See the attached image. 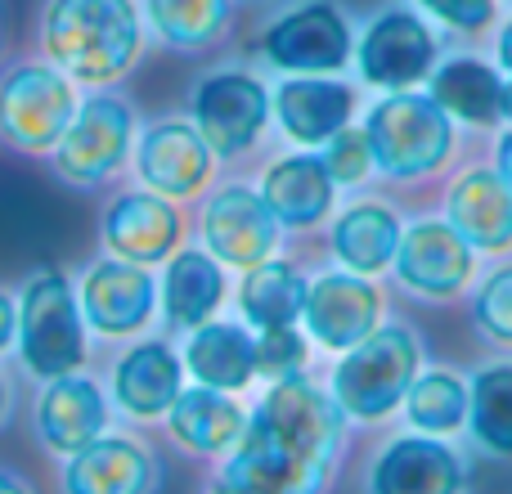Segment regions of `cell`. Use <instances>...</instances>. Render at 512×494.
<instances>
[{"label":"cell","instance_id":"83f0119b","mask_svg":"<svg viewBox=\"0 0 512 494\" xmlns=\"http://www.w3.org/2000/svg\"><path fill=\"white\" fill-rule=\"evenodd\" d=\"M306 292H310V279L292 261L270 256V261L252 265V270H243V288H239L243 324L256 328V333H261V328L301 324Z\"/></svg>","mask_w":512,"mask_h":494},{"label":"cell","instance_id":"cb8c5ba5","mask_svg":"<svg viewBox=\"0 0 512 494\" xmlns=\"http://www.w3.org/2000/svg\"><path fill=\"white\" fill-rule=\"evenodd\" d=\"M185 373L216 391H248L256 382V337L248 324L234 319H207L185 333Z\"/></svg>","mask_w":512,"mask_h":494},{"label":"cell","instance_id":"5bb4252c","mask_svg":"<svg viewBox=\"0 0 512 494\" xmlns=\"http://www.w3.org/2000/svg\"><path fill=\"white\" fill-rule=\"evenodd\" d=\"M108 427H113V400H108L104 382L90 378L86 369L41 382L32 405V432L54 459H68V454L86 450Z\"/></svg>","mask_w":512,"mask_h":494},{"label":"cell","instance_id":"ab89813d","mask_svg":"<svg viewBox=\"0 0 512 494\" xmlns=\"http://www.w3.org/2000/svg\"><path fill=\"white\" fill-rule=\"evenodd\" d=\"M9 414H14V391H9L5 373H0V427L9 423Z\"/></svg>","mask_w":512,"mask_h":494},{"label":"cell","instance_id":"3957f363","mask_svg":"<svg viewBox=\"0 0 512 494\" xmlns=\"http://www.w3.org/2000/svg\"><path fill=\"white\" fill-rule=\"evenodd\" d=\"M423 369V346L409 324H378L364 342L337 355L328 396L351 427H382L400 414L409 387Z\"/></svg>","mask_w":512,"mask_h":494},{"label":"cell","instance_id":"5b68a950","mask_svg":"<svg viewBox=\"0 0 512 494\" xmlns=\"http://www.w3.org/2000/svg\"><path fill=\"white\" fill-rule=\"evenodd\" d=\"M364 135L373 149V167L391 180L432 176L454 153V117L432 95L387 90V99L369 108Z\"/></svg>","mask_w":512,"mask_h":494},{"label":"cell","instance_id":"8fae6325","mask_svg":"<svg viewBox=\"0 0 512 494\" xmlns=\"http://www.w3.org/2000/svg\"><path fill=\"white\" fill-rule=\"evenodd\" d=\"M77 297L86 328L108 342L140 337L158 315V283H153L149 265L122 261V256H104L90 265L77 283Z\"/></svg>","mask_w":512,"mask_h":494},{"label":"cell","instance_id":"1f68e13d","mask_svg":"<svg viewBox=\"0 0 512 494\" xmlns=\"http://www.w3.org/2000/svg\"><path fill=\"white\" fill-rule=\"evenodd\" d=\"M149 23L171 50H203L230 23V0H149Z\"/></svg>","mask_w":512,"mask_h":494},{"label":"cell","instance_id":"8d00e7d4","mask_svg":"<svg viewBox=\"0 0 512 494\" xmlns=\"http://www.w3.org/2000/svg\"><path fill=\"white\" fill-rule=\"evenodd\" d=\"M14 337H18V297H9L0 288V355L14 351Z\"/></svg>","mask_w":512,"mask_h":494},{"label":"cell","instance_id":"e0dca14e","mask_svg":"<svg viewBox=\"0 0 512 494\" xmlns=\"http://www.w3.org/2000/svg\"><path fill=\"white\" fill-rule=\"evenodd\" d=\"M301 324H306V337H315L324 351L342 355L382 324V292L373 288L369 274H351V270L319 274L306 292Z\"/></svg>","mask_w":512,"mask_h":494},{"label":"cell","instance_id":"2e32d148","mask_svg":"<svg viewBox=\"0 0 512 494\" xmlns=\"http://www.w3.org/2000/svg\"><path fill=\"white\" fill-rule=\"evenodd\" d=\"M360 77L378 90H409L432 77L436 68V36L409 9H387L364 27V41L355 45Z\"/></svg>","mask_w":512,"mask_h":494},{"label":"cell","instance_id":"4dcf8cb0","mask_svg":"<svg viewBox=\"0 0 512 494\" xmlns=\"http://www.w3.org/2000/svg\"><path fill=\"white\" fill-rule=\"evenodd\" d=\"M468 391V441L486 459H512V360L481 364Z\"/></svg>","mask_w":512,"mask_h":494},{"label":"cell","instance_id":"6da1fadb","mask_svg":"<svg viewBox=\"0 0 512 494\" xmlns=\"http://www.w3.org/2000/svg\"><path fill=\"white\" fill-rule=\"evenodd\" d=\"M346 427L328 387L306 373L265 382L239 445L216 463L203 494H328L346 454Z\"/></svg>","mask_w":512,"mask_h":494},{"label":"cell","instance_id":"52a82bcc","mask_svg":"<svg viewBox=\"0 0 512 494\" xmlns=\"http://www.w3.org/2000/svg\"><path fill=\"white\" fill-rule=\"evenodd\" d=\"M135 144V113L117 95H90L77 104L68 131L54 144V171L68 185H104Z\"/></svg>","mask_w":512,"mask_h":494},{"label":"cell","instance_id":"f546056e","mask_svg":"<svg viewBox=\"0 0 512 494\" xmlns=\"http://www.w3.org/2000/svg\"><path fill=\"white\" fill-rule=\"evenodd\" d=\"M468 378L459 369H445V364H432V369H418L414 387H409L405 405H400V418H405L409 432H427V436H454L468 432Z\"/></svg>","mask_w":512,"mask_h":494},{"label":"cell","instance_id":"7a4b0ae2","mask_svg":"<svg viewBox=\"0 0 512 494\" xmlns=\"http://www.w3.org/2000/svg\"><path fill=\"white\" fill-rule=\"evenodd\" d=\"M140 9L131 0H50L41 41L77 86H113L140 59Z\"/></svg>","mask_w":512,"mask_h":494},{"label":"cell","instance_id":"f1b7e54d","mask_svg":"<svg viewBox=\"0 0 512 494\" xmlns=\"http://www.w3.org/2000/svg\"><path fill=\"white\" fill-rule=\"evenodd\" d=\"M432 99L468 126L504 122V77L481 59H450L432 68Z\"/></svg>","mask_w":512,"mask_h":494},{"label":"cell","instance_id":"30bf717a","mask_svg":"<svg viewBox=\"0 0 512 494\" xmlns=\"http://www.w3.org/2000/svg\"><path fill=\"white\" fill-rule=\"evenodd\" d=\"M261 50L288 77H333L351 63L355 45L346 18L328 0H310L265 27Z\"/></svg>","mask_w":512,"mask_h":494},{"label":"cell","instance_id":"d4e9b609","mask_svg":"<svg viewBox=\"0 0 512 494\" xmlns=\"http://www.w3.org/2000/svg\"><path fill=\"white\" fill-rule=\"evenodd\" d=\"M261 198L279 225H288V230H310V225H319L328 216V207H333V198H337V185L319 153H288V158L265 167Z\"/></svg>","mask_w":512,"mask_h":494},{"label":"cell","instance_id":"7c38bea8","mask_svg":"<svg viewBox=\"0 0 512 494\" xmlns=\"http://www.w3.org/2000/svg\"><path fill=\"white\" fill-rule=\"evenodd\" d=\"M391 270H396L400 288L409 297L454 301L468 292L472 270H477V252H472V243L450 221H414L400 234Z\"/></svg>","mask_w":512,"mask_h":494},{"label":"cell","instance_id":"4316f807","mask_svg":"<svg viewBox=\"0 0 512 494\" xmlns=\"http://www.w3.org/2000/svg\"><path fill=\"white\" fill-rule=\"evenodd\" d=\"M400 234H405V225L387 203H355L333 225V256L351 274H369L373 279V274L391 270Z\"/></svg>","mask_w":512,"mask_h":494},{"label":"cell","instance_id":"ba28073f","mask_svg":"<svg viewBox=\"0 0 512 494\" xmlns=\"http://www.w3.org/2000/svg\"><path fill=\"white\" fill-rule=\"evenodd\" d=\"M468 454L445 436L396 432L373 450L364 494H468Z\"/></svg>","mask_w":512,"mask_h":494},{"label":"cell","instance_id":"f35d334b","mask_svg":"<svg viewBox=\"0 0 512 494\" xmlns=\"http://www.w3.org/2000/svg\"><path fill=\"white\" fill-rule=\"evenodd\" d=\"M495 171L512 185V131L504 135V140H499V167H495Z\"/></svg>","mask_w":512,"mask_h":494},{"label":"cell","instance_id":"44dd1931","mask_svg":"<svg viewBox=\"0 0 512 494\" xmlns=\"http://www.w3.org/2000/svg\"><path fill=\"white\" fill-rule=\"evenodd\" d=\"M185 225L171 198L153 194V189H135L122 194L104 212V247L108 256H122L135 265H162L180 252Z\"/></svg>","mask_w":512,"mask_h":494},{"label":"cell","instance_id":"ac0fdd59","mask_svg":"<svg viewBox=\"0 0 512 494\" xmlns=\"http://www.w3.org/2000/svg\"><path fill=\"white\" fill-rule=\"evenodd\" d=\"M203 243L221 265L252 270L270 261L279 243V221L265 198L248 185H221L203 207Z\"/></svg>","mask_w":512,"mask_h":494},{"label":"cell","instance_id":"484cf974","mask_svg":"<svg viewBox=\"0 0 512 494\" xmlns=\"http://www.w3.org/2000/svg\"><path fill=\"white\" fill-rule=\"evenodd\" d=\"M221 301H225V265L212 252L185 247V252L171 256L158 288V306L167 315V328L189 333V328L216 319Z\"/></svg>","mask_w":512,"mask_h":494},{"label":"cell","instance_id":"b9f144b4","mask_svg":"<svg viewBox=\"0 0 512 494\" xmlns=\"http://www.w3.org/2000/svg\"><path fill=\"white\" fill-rule=\"evenodd\" d=\"M504 117H508V122H512V77L504 81Z\"/></svg>","mask_w":512,"mask_h":494},{"label":"cell","instance_id":"d590c367","mask_svg":"<svg viewBox=\"0 0 512 494\" xmlns=\"http://www.w3.org/2000/svg\"><path fill=\"white\" fill-rule=\"evenodd\" d=\"M427 14H436L441 23L459 27V32H477V27L490 23L495 14V0H418Z\"/></svg>","mask_w":512,"mask_h":494},{"label":"cell","instance_id":"7402d4cb","mask_svg":"<svg viewBox=\"0 0 512 494\" xmlns=\"http://www.w3.org/2000/svg\"><path fill=\"white\" fill-rule=\"evenodd\" d=\"M279 131L301 149H324L342 126H351L355 90L337 77H288L270 99Z\"/></svg>","mask_w":512,"mask_h":494},{"label":"cell","instance_id":"603a6c76","mask_svg":"<svg viewBox=\"0 0 512 494\" xmlns=\"http://www.w3.org/2000/svg\"><path fill=\"white\" fill-rule=\"evenodd\" d=\"M445 221L472 243V252H508L512 247V185L499 171H463L445 198Z\"/></svg>","mask_w":512,"mask_h":494},{"label":"cell","instance_id":"74e56055","mask_svg":"<svg viewBox=\"0 0 512 494\" xmlns=\"http://www.w3.org/2000/svg\"><path fill=\"white\" fill-rule=\"evenodd\" d=\"M0 494H32V486L14 468H0Z\"/></svg>","mask_w":512,"mask_h":494},{"label":"cell","instance_id":"d6a6232c","mask_svg":"<svg viewBox=\"0 0 512 494\" xmlns=\"http://www.w3.org/2000/svg\"><path fill=\"white\" fill-rule=\"evenodd\" d=\"M306 373V333L297 324L256 333V382H279Z\"/></svg>","mask_w":512,"mask_h":494},{"label":"cell","instance_id":"ffe728a7","mask_svg":"<svg viewBox=\"0 0 512 494\" xmlns=\"http://www.w3.org/2000/svg\"><path fill=\"white\" fill-rule=\"evenodd\" d=\"M162 427H167L171 445L180 454L203 459V463H221L239 445L243 427H248V405L234 391H216V387L194 382V387H185L176 396V405L167 409Z\"/></svg>","mask_w":512,"mask_h":494},{"label":"cell","instance_id":"d6986e66","mask_svg":"<svg viewBox=\"0 0 512 494\" xmlns=\"http://www.w3.org/2000/svg\"><path fill=\"white\" fill-rule=\"evenodd\" d=\"M212 162L216 153L207 149L198 126L185 122V117H162L135 144V171H140L144 189L171 198V203L194 198L212 180Z\"/></svg>","mask_w":512,"mask_h":494},{"label":"cell","instance_id":"836d02e7","mask_svg":"<svg viewBox=\"0 0 512 494\" xmlns=\"http://www.w3.org/2000/svg\"><path fill=\"white\" fill-rule=\"evenodd\" d=\"M472 319L495 346L512 351V265H499L495 274H486L472 297Z\"/></svg>","mask_w":512,"mask_h":494},{"label":"cell","instance_id":"277c9868","mask_svg":"<svg viewBox=\"0 0 512 494\" xmlns=\"http://www.w3.org/2000/svg\"><path fill=\"white\" fill-rule=\"evenodd\" d=\"M14 351L23 373L36 382H54L86 369L90 355V328L81 315V297L72 279L54 265L36 270L18 292V337Z\"/></svg>","mask_w":512,"mask_h":494},{"label":"cell","instance_id":"60d3db41","mask_svg":"<svg viewBox=\"0 0 512 494\" xmlns=\"http://www.w3.org/2000/svg\"><path fill=\"white\" fill-rule=\"evenodd\" d=\"M499 63L508 68V77H512V23L499 32Z\"/></svg>","mask_w":512,"mask_h":494},{"label":"cell","instance_id":"9a60e30c","mask_svg":"<svg viewBox=\"0 0 512 494\" xmlns=\"http://www.w3.org/2000/svg\"><path fill=\"white\" fill-rule=\"evenodd\" d=\"M162 459L149 441L108 427L59 468V494H158Z\"/></svg>","mask_w":512,"mask_h":494},{"label":"cell","instance_id":"e575fe53","mask_svg":"<svg viewBox=\"0 0 512 494\" xmlns=\"http://www.w3.org/2000/svg\"><path fill=\"white\" fill-rule=\"evenodd\" d=\"M319 158H324L333 185H360V180H369L373 171H378V167H373L369 135L355 131V126H342V131L324 144V153H319Z\"/></svg>","mask_w":512,"mask_h":494},{"label":"cell","instance_id":"9c48e42d","mask_svg":"<svg viewBox=\"0 0 512 494\" xmlns=\"http://www.w3.org/2000/svg\"><path fill=\"white\" fill-rule=\"evenodd\" d=\"M265 117H270V95L243 68L207 72L194 90V104H189V122L198 126V135L221 162L243 158L261 140Z\"/></svg>","mask_w":512,"mask_h":494},{"label":"cell","instance_id":"8992f818","mask_svg":"<svg viewBox=\"0 0 512 494\" xmlns=\"http://www.w3.org/2000/svg\"><path fill=\"white\" fill-rule=\"evenodd\" d=\"M77 113V81L54 63H18L0 77V135L23 153H54Z\"/></svg>","mask_w":512,"mask_h":494},{"label":"cell","instance_id":"4fadbf2b","mask_svg":"<svg viewBox=\"0 0 512 494\" xmlns=\"http://www.w3.org/2000/svg\"><path fill=\"white\" fill-rule=\"evenodd\" d=\"M185 355L162 337H140L131 342L108 369V400L113 414H122L126 423L153 427L167 418V409L176 405V396L185 391Z\"/></svg>","mask_w":512,"mask_h":494}]
</instances>
